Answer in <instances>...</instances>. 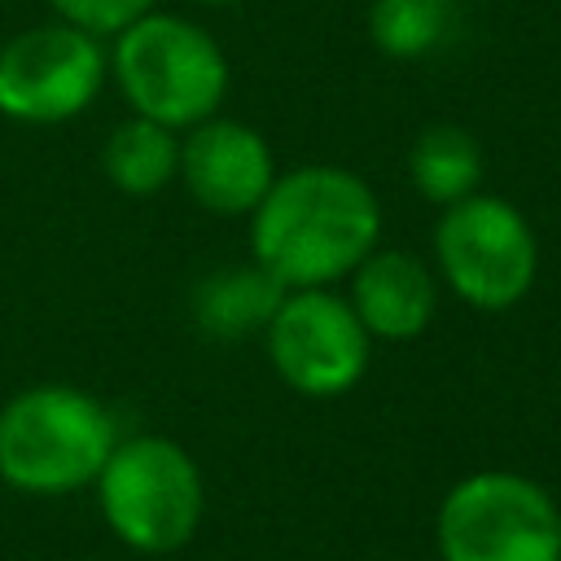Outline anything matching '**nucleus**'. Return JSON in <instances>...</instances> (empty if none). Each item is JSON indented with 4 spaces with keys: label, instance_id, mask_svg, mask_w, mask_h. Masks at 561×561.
<instances>
[{
    "label": "nucleus",
    "instance_id": "nucleus-1",
    "mask_svg": "<svg viewBox=\"0 0 561 561\" xmlns=\"http://www.w3.org/2000/svg\"><path fill=\"white\" fill-rule=\"evenodd\" d=\"M381 237V202L346 167L311 162L272 180L250 210L254 263L285 289H324L351 276Z\"/></svg>",
    "mask_w": 561,
    "mask_h": 561
},
{
    "label": "nucleus",
    "instance_id": "nucleus-2",
    "mask_svg": "<svg viewBox=\"0 0 561 561\" xmlns=\"http://www.w3.org/2000/svg\"><path fill=\"white\" fill-rule=\"evenodd\" d=\"M110 408L66 381H39L0 408V482L22 495H75L118 443Z\"/></svg>",
    "mask_w": 561,
    "mask_h": 561
},
{
    "label": "nucleus",
    "instance_id": "nucleus-3",
    "mask_svg": "<svg viewBox=\"0 0 561 561\" xmlns=\"http://www.w3.org/2000/svg\"><path fill=\"white\" fill-rule=\"evenodd\" d=\"M110 70L131 114L171 131L197 127L219 114L228 96L224 48L180 13H145L114 35Z\"/></svg>",
    "mask_w": 561,
    "mask_h": 561
},
{
    "label": "nucleus",
    "instance_id": "nucleus-4",
    "mask_svg": "<svg viewBox=\"0 0 561 561\" xmlns=\"http://www.w3.org/2000/svg\"><path fill=\"white\" fill-rule=\"evenodd\" d=\"M92 486L110 535L140 557L180 552L206 513L197 460L162 434L118 438Z\"/></svg>",
    "mask_w": 561,
    "mask_h": 561
},
{
    "label": "nucleus",
    "instance_id": "nucleus-5",
    "mask_svg": "<svg viewBox=\"0 0 561 561\" xmlns=\"http://www.w3.org/2000/svg\"><path fill=\"white\" fill-rule=\"evenodd\" d=\"M557 508L561 504L526 473H465L434 517L438 561H561Z\"/></svg>",
    "mask_w": 561,
    "mask_h": 561
},
{
    "label": "nucleus",
    "instance_id": "nucleus-6",
    "mask_svg": "<svg viewBox=\"0 0 561 561\" xmlns=\"http://www.w3.org/2000/svg\"><path fill=\"white\" fill-rule=\"evenodd\" d=\"M434 259L460 302L478 311H508L535 285L539 241L513 202L469 193L443 206L434 224Z\"/></svg>",
    "mask_w": 561,
    "mask_h": 561
},
{
    "label": "nucleus",
    "instance_id": "nucleus-7",
    "mask_svg": "<svg viewBox=\"0 0 561 561\" xmlns=\"http://www.w3.org/2000/svg\"><path fill=\"white\" fill-rule=\"evenodd\" d=\"M267 359L276 377L307 399H337L368 373L373 337L355 307L324 289H285L267 329Z\"/></svg>",
    "mask_w": 561,
    "mask_h": 561
},
{
    "label": "nucleus",
    "instance_id": "nucleus-8",
    "mask_svg": "<svg viewBox=\"0 0 561 561\" xmlns=\"http://www.w3.org/2000/svg\"><path fill=\"white\" fill-rule=\"evenodd\" d=\"M105 70L101 35L70 22L31 26L0 48V114L18 123H66L96 101Z\"/></svg>",
    "mask_w": 561,
    "mask_h": 561
},
{
    "label": "nucleus",
    "instance_id": "nucleus-9",
    "mask_svg": "<svg viewBox=\"0 0 561 561\" xmlns=\"http://www.w3.org/2000/svg\"><path fill=\"white\" fill-rule=\"evenodd\" d=\"M180 180L210 215H250L276 180L267 140L237 118H206L180 140Z\"/></svg>",
    "mask_w": 561,
    "mask_h": 561
},
{
    "label": "nucleus",
    "instance_id": "nucleus-10",
    "mask_svg": "<svg viewBox=\"0 0 561 561\" xmlns=\"http://www.w3.org/2000/svg\"><path fill=\"white\" fill-rule=\"evenodd\" d=\"M346 302L355 307L368 337L408 342V337L430 329V320L438 311V280L408 250H373L351 272V298Z\"/></svg>",
    "mask_w": 561,
    "mask_h": 561
},
{
    "label": "nucleus",
    "instance_id": "nucleus-11",
    "mask_svg": "<svg viewBox=\"0 0 561 561\" xmlns=\"http://www.w3.org/2000/svg\"><path fill=\"white\" fill-rule=\"evenodd\" d=\"M280 298H285V285L272 272H263L259 263L224 267V272H210L197 285L193 320L210 337H245V333L267 329V320L280 307Z\"/></svg>",
    "mask_w": 561,
    "mask_h": 561
},
{
    "label": "nucleus",
    "instance_id": "nucleus-12",
    "mask_svg": "<svg viewBox=\"0 0 561 561\" xmlns=\"http://www.w3.org/2000/svg\"><path fill=\"white\" fill-rule=\"evenodd\" d=\"M101 167H105V175L118 193L149 197V193L167 188L180 175V140H175L171 127L131 114L127 123H118L110 131Z\"/></svg>",
    "mask_w": 561,
    "mask_h": 561
},
{
    "label": "nucleus",
    "instance_id": "nucleus-13",
    "mask_svg": "<svg viewBox=\"0 0 561 561\" xmlns=\"http://www.w3.org/2000/svg\"><path fill=\"white\" fill-rule=\"evenodd\" d=\"M408 175L416 193L434 206H451L469 193H478L482 180V149L478 140L456 123L425 127L408 149Z\"/></svg>",
    "mask_w": 561,
    "mask_h": 561
},
{
    "label": "nucleus",
    "instance_id": "nucleus-14",
    "mask_svg": "<svg viewBox=\"0 0 561 561\" xmlns=\"http://www.w3.org/2000/svg\"><path fill=\"white\" fill-rule=\"evenodd\" d=\"M451 31V0H373L368 35L386 57L412 61L443 44Z\"/></svg>",
    "mask_w": 561,
    "mask_h": 561
},
{
    "label": "nucleus",
    "instance_id": "nucleus-15",
    "mask_svg": "<svg viewBox=\"0 0 561 561\" xmlns=\"http://www.w3.org/2000/svg\"><path fill=\"white\" fill-rule=\"evenodd\" d=\"M61 22L83 26L88 35H118L153 9V0H48Z\"/></svg>",
    "mask_w": 561,
    "mask_h": 561
},
{
    "label": "nucleus",
    "instance_id": "nucleus-16",
    "mask_svg": "<svg viewBox=\"0 0 561 561\" xmlns=\"http://www.w3.org/2000/svg\"><path fill=\"white\" fill-rule=\"evenodd\" d=\"M193 4H206V9H219V4H237V0H193Z\"/></svg>",
    "mask_w": 561,
    "mask_h": 561
},
{
    "label": "nucleus",
    "instance_id": "nucleus-17",
    "mask_svg": "<svg viewBox=\"0 0 561 561\" xmlns=\"http://www.w3.org/2000/svg\"><path fill=\"white\" fill-rule=\"evenodd\" d=\"M557 543H561V508H557Z\"/></svg>",
    "mask_w": 561,
    "mask_h": 561
}]
</instances>
